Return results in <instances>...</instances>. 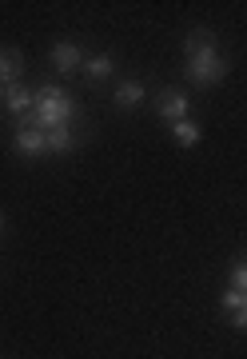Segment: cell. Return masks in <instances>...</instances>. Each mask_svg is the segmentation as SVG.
I'll list each match as a JSON object with an SVG mask.
<instances>
[{
	"mask_svg": "<svg viewBox=\"0 0 247 359\" xmlns=\"http://www.w3.org/2000/svg\"><path fill=\"white\" fill-rule=\"evenodd\" d=\"M183 60H188V72L183 76L192 80L195 88H216L227 76V56H220V48L211 44L208 28L188 32V40H183Z\"/></svg>",
	"mask_w": 247,
	"mask_h": 359,
	"instance_id": "obj_1",
	"label": "cell"
},
{
	"mask_svg": "<svg viewBox=\"0 0 247 359\" xmlns=\"http://www.w3.org/2000/svg\"><path fill=\"white\" fill-rule=\"evenodd\" d=\"M171 136H176V144H180V148H195V144L204 140V132H199V124H195V120H180V124H171Z\"/></svg>",
	"mask_w": 247,
	"mask_h": 359,
	"instance_id": "obj_10",
	"label": "cell"
},
{
	"mask_svg": "<svg viewBox=\"0 0 247 359\" xmlns=\"http://www.w3.org/2000/svg\"><path fill=\"white\" fill-rule=\"evenodd\" d=\"M13 144H16V152H24V156H40V152H48V132L32 128V124H20V132L13 136Z\"/></svg>",
	"mask_w": 247,
	"mask_h": 359,
	"instance_id": "obj_5",
	"label": "cell"
},
{
	"mask_svg": "<svg viewBox=\"0 0 247 359\" xmlns=\"http://www.w3.org/2000/svg\"><path fill=\"white\" fill-rule=\"evenodd\" d=\"M80 60H84V56H80V44H72V40H60L52 48V65L60 68V72H76Z\"/></svg>",
	"mask_w": 247,
	"mask_h": 359,
	"instance_id": "obj_8",
	"label": "cell"
},
{
	"mask_svg": "<svg viewBox=\"0 0 247 359\" xmlns=\"http://www.w3.org/2000/svg\"><path fill=\"white\" fill-rule=\"evenodd\" d=\"M143 96H148V92H143L140 80H124V84L116 88V104H120V108H140Z\"/></svg>",
	"mask_w": 247,
	"mask_h": 359,
	"instance_id": "obj_9",
	"label": "cell"
},
{
	"mask_svg": "<svg viewBox=\"0 0 247 359\" xmlns=\"http://www.w3.org/2000/svg\"><path fill=\"white\" fill-rule=\"evenodd\" d=\"M84 68H88L92 80H104V76H112V56H108V52H100V56H92Z\"/></svg>",
	"mask_w": 247,
	"mask_h": 359,
	"instance_id": "obj_12",
	"label": "cell"
},
{
	"mask_svg": "<svg viewBox=\"0 0 247 359\" xmlns=\"http://www.w3.org/2000/svg\"><path fill=\"white\" fill-rule=\"evenodd\" d=\"M188 96H183L180 88H164L156 96V112L164 116V120H171V124H180V120H188Z\"/></svg>",
	"mask_w": 247,
	"mask_h": 359,
	"instance_id": "obj_3",
	"label": "cell"
},
{
	"mask_svg": "<svg viewBox=\"0 0 247 359\" xmlns=\"http://www.w3.org/2000/svg\"><path fill=\"white\" fill-rule=\"evenodd\" d=\"M232 287L235 292H247V259H235L232 264Z\"/></svg>",
	"mask_w": 247,
	"mask_h": 359,
	"instance_id": "obj_13",
	"label": "cell"
},
{
	"mask_svg": "<svg viewBox=\"0 0 247 359\" xmlns=\"http://www.w3.org/2000/svg\"><path fill=\"white\" fill-rule=\"evenodd\" d=\"M72 120H76V100H72V92H64L60 84H44V88H36L32 128L56 132V128H72Z\"/></svg>",
	"mask_w": 247,
	"mask_h": 359,
	"instance_id": "obj_2",
	"label": "cell"
},
{
	"mask_svg": "<svg viewBox=\"0 0 247 359\" xmlns=\"http://www.w3.org/2000/svg\"><path fill=\"white\" fill-rule=\"evenodd\" d=\"M20 72H24V56L16 48H0V88L20 84Z\"/></svg>",
	"mask_w": 247,
	"mask_h": 359,
	"instance_id": "obj_7",
	"label": "cell"
},
{
	"mask_svg": "<svg viewBox=\"0 0 247 359\" xmlns=\"http://www.w3.org/2000/svg\"><path fill=\"white\" fill-rule=\"evenodd\" d=\"M220 308L232 311V327H235V332H247V292L227 287V292L220 295Z\"/></svg>",
	"mask_w": 247,
	"mask_h": 359,
	"instance_id": "obj_6",
	"label": "cell"
},
{
	"mask_svg": "<svg viewBox=\"0 0 247 359\" xmlns=\"http://www.w3.org/2000/svg\"><path fill=\"white\" fill-rule=\"evenodd\" d=\"M76 132L72 128H56V132H48V152H72L76 148Z\"/></svg>",
	"mask_w": 247,
	"mask_h": 359,
	"instance_id": "obj_11",
	"label": "cell"
},
{
	"mask_svg": "<svg viewBox=\"0 0 247 359\" xmlns=\"http://www.w3.org/2000/svg\"><path fill=\"white\" fill-rule=\"evenodd\" d=\"M4 104H8V112L24 124L28 116H32V108H36V92L24 88V84H13V88H4Z\"/></svg>",
	"mask_w": 247,
	"mask_h": 359,
	"instance_id": "obj_4",
	"label": "cell"
},
{
	"mask_svg": "<svg viewBox=\"0 0 247 359\" xmlns=\"http://www.w3.org/2000/svg\"><path fill=\"white\" fill-rule=\"evenodd\" d=\"M0 104H4V88H0Z\"/></svg>",
	"mask_w": 247,
	"mask_h": 359,
	"instance_id": "obj_14",
	"label": "cell"
},
{
	"mask_svg": "<svg viewBox=\"0 0 247 359\" xmlns=\"http://www.w3.org/2000/svg\"><path fill=\"white\" fill-rule=\"evenodd\" d=\"M0 228H4V216H0Z\"/></svg>",
	"mask_w": 247,
	"mask_h": 359,
	"instance_id": "obj_15",
	"label": "cell"
}]
</instances>
